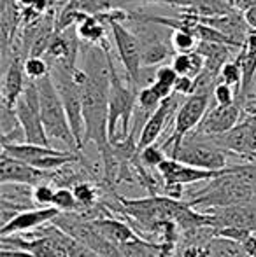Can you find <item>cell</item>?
Here are the masks:
<instances>
[{
    "instance_id": "obj_1",
    "label": "cell",
    "mask_w": 256,
    "mask_h": 257,
    "mask_svg": "<svg viewBox=\"0 0 256 257\" xmlns=\"http://www.w3.org/2000/svg\"><path fill=\"white\" fill-rule=\"evenodd\" d=\"M35 82H37L39 96H41L42 124H44V132L48 135L49 144L58 142L62 151H67V153H81L77 147V142L74 139V133L70 130V124H68L67 112H65L58 89H56L55 82L51 79V74L48 77L39 79Z\"/></svg>"
},
{
    "instance_id": "obj_2",
    "label": "cell",
    "mask_w": 256,
    "mask_h": 257,
    "mask_svg": "<svg viewBox=\"0 0 256 257\" xmlns=\"http://www.w3.org/2000/svg\"><path fill=\"white\" fill-rule=\"evenodd\" d=\"M209 110V96L205 95H192L185 98V102L179 107L174 119V130L168 135V139L161 144V149L167 153L168 158H174L183 147L185 140L190 137L193 130L198 128L204 115Z\"/></svg>"
},
{
    "instance_id": "obj_3",
    "label": "cell",
    "mask_w": 256,
    "mask_h": 257,
    "mask_svg": "<svg viewBox=\"0 0 256 257\" xmlns=\"http://www.w3.org/2000/svg\"><path fill=\"white\" fill-rule=\"evenodd\" d=\"M14 112H16L18 121L25 132L27 144L51 147L48 135L44 132V124H42L41 96H39V88L35 81H27L23 93L14 105Z\"/></svg>"
},
{
    "instance_id": "obj_4",
    "label": "cell",
    "mask_w": 256,
    "mask_h": 257,
    "mask_svg": "<svg viewBox=\"0 0 256 257\" xmlns=\"http://www.w3.org/2000/svg\"><path fill=\"white\" fill-rule=\"evenodd\" d=\"M100 16L107 23L111 32V39H113L114 46H116V53L120 56V61L123 65L127 81L133 88H137V81H139L140 68H142V51H140V42L135 37L128 27H125L121 21L113 20L109 13H102Z\"/></svg>"
},
{
    "instance_id": "obj_5",
    "label": "cell",
    "mask_w": 256,
    "mask_h": 257,
    "mask_svg": "<svg viewBox=\"0 0 256 257\" xmlns=\"http://www.w3.org/2000/svg\"><path fill=\"white\" fill-rule=\"evenodd\" d=\"M172 159L193 168L209 170V172H221L226 166V153L218 146L209 142H195L193 139H186L179 153Z\"/></svg>"
},
{
    "instance_id": "obj_6",
    "label": "cell",
    "mask_w": 256,
    "mask_h": 257,
    "mask_svg": "<svg viewBox=\"0 0 256 257\" xmlns=\"http://www.w3.org/2000/svg\"><path fill=\"white\" fill-rule=\"evenodd\" d=\"M2 248H23L35 257H68L67 248L60 240V229L56 226L46 227L34 240H23L21 236H2Z\"/></svg>"
},
{
    "instance_id": "obj_7",
    "label": "cell",
    "mask_w": 256,
    "mask_h": 257,
    "mask_svg": "<svg viewBox=\"0 0 256 257\" xmlns=\"http://www.w3.org/2000/svg\"><path fill=\"white\" fill-rule=\"evenodd\" d=\"M237 170V166H228V168L221 170V172H209V170L193 168V166L183 165V163L176 161V159H165L160 166H158V173L163 179L165 186H188V184H198V182H211L214 179H219L223 175H228Z\"/></svg>"
},
{
    "instance_id": "obj_8",
    "label": "cell",
    "mask_w": 256,
    "mask_h": 257,
    "mask_svg": "<svg viewBox=\"0 0 256 257\" xmlns=\"http://www.w3.org/2000/svg\"><path fill=\"white\" fill-rule=\"evenodd\" d=\"M242 119V108L239 103L214 105L204 115L198 128L190 137H219L232 132Z\"/></svg>"
},
{
    "instance_id": "obj_9",
    "label": "cell",
    "mask_w": 256,
    "mask_h": 257,
    "mask_svg": "<svg viewBox=\"0 0 256 257\" xmlns=\"http://www.w3.org/2000/svg\"><path fill=\"white\" fill-rule=\"evenodd\" d=\"M183 102H185L183 96L176 95V93L172 96H168L167 100L161 102V105L158 107V110L154 112L149 119H147L146 124H144V128H142V132H140L139 142H137L139 151H142V149H146V147L156 144V140L160 139V135L163 133L165 126L168 124V121H170V119H176V114H178V110L183 105Z\"/></svg>"
},
{
    "instance_id": "obj_10",
    "label": "cell",
    "mask_w": 256,
    "mask_h": 257,
    "mask_svg": "<svg viewBox=\"0 0 256 257\" xmlns=\"http://www.w3.org/2000/svg\"><path fill=\"white\" fill-rule=\"evenodd\" d=\"M53 173L37 170L4 153L0 156V184L2 186H9V184L13 186H39L46 177H53Z\"/></svg>"
},
{
    "instance_id": "obj_11",
    "label": "cell",
    "mask_w": 256,
    "mask_h": 257,
    "mask_svg": "<svg viewBox=\"0 0 256 257\" xmlns=\"http://www.w3.org/2000/svg\"><path fill=\"white\" fill-rule=\"evenodd\" d=\"M60 210L55 206H48V208H28L18 213L14 219H11L6 226H2L0 234L2 236H14V234L21 233H30V231H37L41 226L48 222H53L56 217L60 215Z\"/></svg>"
},
{
    "instance_id": "obj_12",
    "label": "cell",
    "mask_w": 256,
    "mask_h": 257,
    "mask_svg": "<svg viewBox=\"0 0 256 257\" xmlns=\"http://www.w3.org/2000/svg\"><path fill=\"white\" fill-rule=\"evenodd\" d=\"M25 58L21 53L11 54V61L4 72V82H2V105L14 108L18 98L23 93L27 86V75H25Z\"/></svg>"
},
{
    "instance_id": "obj_13",
    "label": "cell",
    "mask_w": 256,
    "mask_h": 257,
    "mask_svg": "<svg viewBox=\"0 0 256 257\" xmlns=\"http://www.w3.org/2000/svg\"><path fill=\"white\" fill-rule=\"evenodd\" d=\"M2 153L14 159H20V161L27 163L30 166H35L44 158L56 156L62 153V151L56 149V147L34 146V144H16V146H2Z\"/></svg>"
},
{
    "instance_id": "obj_14",
    "label": "cell",
    "mask_w": 256,
    "mask_h": 257,
    "mask_svg": "<svg viewBox=\"0 0 256 257\" xmlns=\"http://www.w3.org/2000/svg\"><path fill=\"white\" fill-rule=\"evenodd\" d=\"M93 226L97 227L100 234L107 238L111 243H114L116 247L123 243H128V241H133V240H139L135 233L130 229L128 224L121 222L118 219H113V217H106V219H97L93 220Z\"/></svg>"
},
{
    "instance_id": "obj_15",
    "label": "cell",
    "mask_w": 256,
    "mask_h": 257,
    "mask_svg": "<svg viewBox=\"0 0 256 257\" xmlns=\"http://www.w3.org/2000/svg\"><path fill=\"white\" fill-rule=\"evenodd\" d=\"M172 67L183 77L197 79L202 72L205 70V58L198 51L188 53V54H176L172 58Z\"/></svg>"
},
{
    "instance_id": "obj_16",
    "label": "cell",
    "mask_w": 256,
    "mask_h": 257,
    "mask_svg": "<svg viewBox=\"0 0 256 257\" xmlns=\"http://www.w3.org/2000/svg\"><path fill=\"white\" fill-rule=\"evenodd\" d=\"M205 250H207V257H249L240 243L221 236L212 238Z\"/></svg>"
},
{
    "instance_id": "obj_17",
    "label": "cell",
    "mask_w": 256,
    "mask_h": 257,
    "mask_svg": "<svg viewBox=\"0 0 256 257\" xmlns=\"http://www.w3.org/2000/svg\"><path fill=\"white\" fill-rule=\"evenodd\" d=\"M160 245L149 243V241H144L140 238L120 245L123 257H156V250H160Z\"/></svg>"
},
{
    "instance_id": "obj_18",
    "label": "cell",
    "mask_w": 256,
    "mask_h": 257,
    "mask_svg": "<svg viewBox=\"0 0 256 257\" xmlns=\"http://www.w3.org/2000/svg\"><path fill=\"white\" fill-rule=\"evenodd\" d=\"M170 42H172V49H174L176 54H188V53L197 51L198 42L200 41L188 30H174Z\"/></svg>"
},
{
    "instance_id": "obj_19",
    "label": "cell",
    "mask_w": 256,
    "mask_h": 257,
    "mask_svg": "<svg viewBox=\"0 0 256 257\" xmlns=\"http://www.w3.org/2000/svg\"><path fill=\"white\" fill-rule=\"evenodd\" d=\"M25 75H27L28 81H39V79H44L51 74V67L46 61V58H34L28 56L25 60Z\"/></svg>"
},
{
    "instance_id": "obj_20",
    "label": "cell",
    "mask_w": 256,
    "mask_h": 257,
    "mask_svg": "<svg viewBox=\"0 0 256 257\" xmlns=\"http://www.w3.org/2000/svg\"><path fill=\"white\" fill-rule=\"evenodd\" d=\"M219 81L228 84L230 88H233L237 91V95H239L240 84H242V72H240V65L237 63V60L223 65L221 72H219Z\"/></svg>"
},
{
    "instance_id": "obj_21",
    "label": "cell",
    "mask_w": 256,
    "mask_h": 257,
    "mask_svg": "<svg viewBox=\"0 0 256 257\" xmlns=\"http://www.w3.org/2000/svg\"><path fill=\"white\" fill-rule=\"evenodd\" d=\"M161 102H163V100H161L151 88L139 89V93H137V107H139L146 115H149V117L158 110V107L161 105Z\"/></svg>"
},
{
    "instance_id": "obj_22",
    "label": "cell",
    "mask_w": 256,
    "mask_h": 257,
    "mask_svg": "<svg viewBox=\"0 0 256 257\" xmlns=\"http://www.w3.org/2000/svg\"><path fill=\"white\" fill-rule=\"evenodd\" d=\"M60 240H62L63 247L67 248L68 257H102V255L97 254L95 250H92V248H88L86 245L79 243L77 240H74L72 236H68V234L63 233L62 229H60Z\"/></svg>"
},
{
    "instance_id": "obj_23",
    "label": "cell",
    "mask_w": 256,
    "mask_h": 257,
    "mask_svg": "<svg viewBox=\"0 0 256 257\" xmlns=\"http://www.w3.org/2000/svg\"><path fill=\"white\" fill-rule=\"evenodd\" d=\"M53 206H55L56 210H60L62 213H68V212L74 213L75 210L79 208V203H77V200H75L74 193H72L70 189H67V187H58L56 193H55Z\"/></svg>"
},
{
    "instance_id": "obj_24",
    "label": "cell",
    "mask_w": 256,
    "mask_h": 257,
    "mask_svg": "<svg viewBox=\"0 0 256 257\" xmlns=\"http://www.w3.org/2000/svg\"><path fill=\"white\" fill-rule=\"evenodd\" d=\"M72 193H74L75 200H77L79 205H82L84 208H88V206L95 205L97 201V187L93 186V184L90 182H79V184H74V189H72Z\"/></svg>"
},
{
    "instance_id": "obj_25",
    "label": "cell",
    "mask_w": 256,
    "mask_h": 257,
    "mask_svg": "<svg viewBox=\"0 0 256 257\" xmlns=\"http://www.w3.org/2000/svg\"><path fill=\"white\" fill-rule=\"evenodd\" d=\"M139 153H140V161H142L146 166H149V168L158 170V166H160L165 159H168L167 153L161 149V146H156V144H153V146L139 151Z\"/></svg>"
},
{
    "instance_id": "obj_26",
    "label": "cell",
    "mask_w": 256,
    "mask_h": 257,
    "mask_svg": "<svg viewBox=\"0 0 256 257\" xmlns=\"http://www.w3.org/2000/svg\"><path fill=\"white\" fill-rule=\"evenodd\" d=\"M55 193H56V189H53L49 184H39V186H35L34 191H32V200L41 206V208H48V206H53Z\"/></svg>"
},
{
    "instance_id": "obj_27",
    "label": "cell",
    "mask_w": 256,
    "mask_h": 257,
    "mask_svg": "<svg viewBox=\"0 0 256 257\" xmlns=\"http://www.w3.org/2000/svg\"><path fill=\"white\" fill-rule=\"evenodd\" d=\"M235 95H237L235 89L230 88L228 84H225V82H221V81L216 84L214 91H212V96H214V100H216V105H233V103H237Z\"/></svg>"
},
{
    "instance_id": "obj_28",
    "label": "cell",
    "mask_w": 256,
    "mask_h": 257,
    "mask_svg": "<svg viewBox=\"0 0 256 257\" xmlns=\"http://www.w3.org/2000/svg\"><path fill=\"white\" fill-rule=\"evenodd\" d=\"M178 79H179V74L174 70V67H172V65H161V67H158L156 82L167 84V86H170V88L174 89V84H176V81H178Z\"/></svg>"
},
{
    "instance_id": "obj_29",
    "label": "cell",
    "mask_w": 256,
    "mask_h": 257,
    "mask_svg": "<svg viewBox=\"0 0 256 257\" xmlns=\"http://www.w3.org/2000/svg\"><path fill=\"white\" fill-rule=\"evenodd\" d=\"M174 93H176V95H179V96H183V98H188V96H192L195 93V79L179 75V79L176 81V84H174Z\"/></svg>"
},
{
    "instance_id": "obj_30",
    "label": "cell",
    "mask_w": 256,
    "mask_h": 257,
    "mask_svg": "<svg viewBox=\"0 0 256 257\" xmlns=\"http://www.w3.org/2000/svg\"><path fill=\"white\" fill-rule=\"evenodd\" d=\"M0 257H35L23 248H0Z\"/></svg>"
},
{
    "instance_id": "obj_31",
    "label": "cell",
    "mask_w": 256,
    "mask_h": 257,
    "mask_svg": "<svg viewBox=\"0 0 256 257\" xmlns=\"http://www.w3.org/2000/svg\"><path fill=\"white\" fill-rule=\"evenodd\" d=\"M242 18H244V21H246L247 27H249V30H256V4L244 11Z\"/></svg>"
},
{
    "instance_id": "obj_32",
    "label": "cell",
    "mask_w": 256,
    "mask_h": 257,
    "mask_svg": "<svg viewBox=\"0 0 256 257\" xmlns=\"http://www.w3.org/2000/svg\"><path fill=\"white\" fill-rule=\"evenodd\" d=\"M244 46L251 51H256V30H249V34L246 35V41H244Z\"/></svg>"
}]
</instances>
